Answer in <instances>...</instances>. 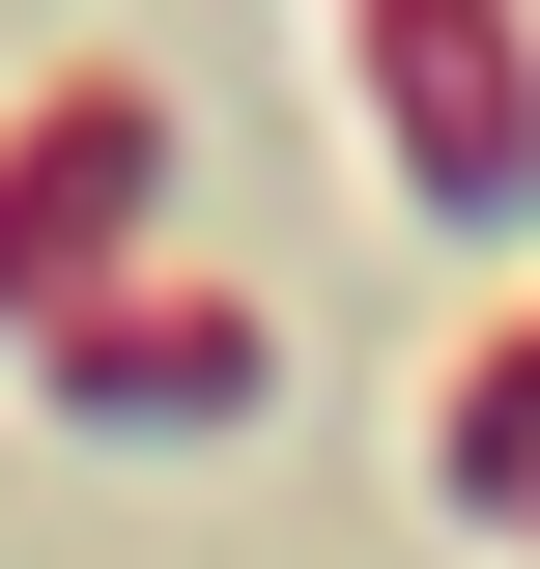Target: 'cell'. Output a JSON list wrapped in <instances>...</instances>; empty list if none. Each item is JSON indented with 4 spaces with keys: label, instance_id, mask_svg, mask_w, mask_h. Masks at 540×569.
Wrapping results in <instances>:
<instances>
[{
    "label": "cell",
    "instance_id": "1",
    "mask_svg": "<svg viewBox=\"0 0 540 569\" xmlns=\"http://www.w3.org/2000/svg\"><path fill=\"white\" fill-rule=\"evenodd\" d=\"M370 142H399L427 228H512V200H540V86H512V29H483V0H370Z\"/></svg>",
    "mask_w": 540,
    "mask_h": 569
}]
</instances>
